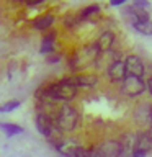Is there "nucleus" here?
Instances as JSON below:
<instances>
[{"label": "nucleus", "mask_w": 152, "mask_h": 157, "mask_svg": "<svg viewBox=\"0 0 152 157\" xmlns=\"http://www.w3.org/2000/svg\"><path fill=\"white\" fill-rule=\"evenodd\" d=\"M77 21H78V17L75 15V17H69V18L64 20V25H67L69 28H72V26H74V25H75Z\"/></svg>", "instance_id": "f3484780"}, {"label": "nucleus", "mask_w": 152, "mask_h": 157, "mask_svg": "<svg viewBox=\"0 0 152 157\" xmlns=\"http://www.w3.org/2000/svg\"><path fill=\"white\" fill-rule=\"evenodd\" d=\"M124 67H126L127 75H132V77H139V78H142V77H144V74H146L144 62L141 61L139 56H134V54H131V56L126 57Z\"/></svg>", "instance_id": "39448f33"}, {"label": "nucleus", "mask_w": 152, "mask_h": 157, "mask_svg": "<svg viewBox=\"0 0 152 157\" xmlns=\"http://www.w3.org/2000/svg\"><path fill=\"white\" fill-rule=\"evenodd\" d=\"M20 106V101L18 100H10L3 105H0V113H8V111H13Z\"/></svg>", "instance_id": "dca6fc26"}, {"label": "nucleus", "mask_w": 152, "mask_h": 157, "mask_svg": "<svg viewBox=\"0 0 152 157\" xmlns=\"http://www.w3.org/2000/svg\"><path fill=\"white\" fill-rule=\"evenodd\" d=\"M54 38H56V33H49L43 38V43H41V52L49 56V54L54 52Z\"/></svg>", "instance_id": "f8f14e48"}, {"label": "nucleus", "mask_w": 152, "mask_h": 157, "mask_svg": "<svg viewBox=\"0 0 152 157\" xmlns=\"http://www.w3.org/2000/svg\"><path fill=\"white\" fill-rule=\"evenodd\" d=\"M95 151H97V157H120L121 155L120 141H105Z\"/></svg>", "instance_id": "423d86ee"}, {"label": "nucleus", "mask_w": 152, "mask_h": 157, "mask_svg": "<svg viewBox=\"0 0 152 157\" xmlns=\"http://www.w3.org/2000/svg\"><path fill=\"white\" fill-rule=\"evenodd\" d=\"M0 129H2L7 136H17L23 132V128L18 124H13V123H2L0 124Z\"/></svg>", "instance_id": "2eb2a0df"}, {"label": "nucleus", "mask_w": 152, "mask_h": 157, "mask_svg": "<svg viewBox=\"0 0 152 157\" xmlns=\"http://www.w3.org/2000/svg\"><path fill=\"white\" fill-rule=\"evenodd\" d=\"M146 88H147V92L152 95V77L147 78V82H146Z\"/></svg>", "instance_id": "6ab92c4d"}, {"label": "nucleus", "mask_w": 152, "mask_h": 157, "mask_svg": "<svg viewBox=\"0 0 152 157\" xmlns=\"http://www.w3.org/2000/svg\"><path fill=\"white\" fill-rule=\"evenodd\" d=\"M59 61H61V57H59V56H48V62L49 64H57Z\"/></svg>", "instance_id": "a211bd4d"}, {"label": "nucleus", "mask_w": 152, "mask_h": 157, "mask_svg": "<svg viewBox=\"0 0 152 157\" xmlns=\"http://www.w3.org/2000/svg\"><path fill=\"white\" fill-rule=\"evenodd\" d=\"M147 90L146 88V82L139 77H132V75H126V78L121 82V92L123 95L129 97V98H136L141 97L142 93Z\"/></svg>", "instance_id": "7ed1b4c3"}, {"label": "nucleus", "mask_w": 152, "mask_h": 157, "mask_svg": "<svg viewBox=\"0 0 152 157\" xmlns=\"http://www.w3.org/2000/svg\"><path fill=\"white\" fill-rule=\"evenodd\" d=\"M123 3H124V0H113L111 2L113 7H118V5H123Z\"/></svg>", "instance_id": "aec40b11"}, {"label": "nucleus", "mask_w": 152, "mask_h": 157, "mask_svg": "<svg viewBox=\"0 0 152 157\" xmlns=\"http://www.w3.org/2000/svg\"><path fill=\"white\" fill-rule=\"evenodd\" d=\"M69 78L75 85V88H80V87L90 88V87H95L98 83V77L95 74H78V75H72Z\"/></svg>", "instance_id": "1a4fd4ad"}, {"label": "nucleus", "mask_w": 152, "mask_h": 157, "mask_svg": "<svg viewBox=\"0 0 152 157\" xmlns=\"http://www.w3.org/2000/svg\"><path fill=\"white\" fill-rule=\"evenodd\" d=\"M132 26L137 33L144 34V36H152V21L146 20V21H139V23H132Z\"/></svg>", "instance_id": "4468645a"}, {"label": "nucleus", "mask_w": 152, "mask_h": 157, "mask_svg": "<svg viewBox=\"0 0 152 157\" xmlns=\"http://www.w3.org/2000/svg\"><path fill=\"white\" fill-rule=\"evenodd\" d=\"M100 5H88V7H85L83 10H80V13L77 15L78 17V21H80V20H87V18H92V17H95V15H98L100 13Z\"/></svg>", "instance_id": "ddd939ff"}, {"label": "nucleus", "mask_w": 152, "mask_h": 157, "mask_svg": "<svg viewBox=\"0 0 152 157\" xmlns=\"http://www.w3.org/2000/svg\"><path fill=\"white\" fill-rule=\"evenodd\" d=\"M36 129L41 132L44 137H52L54 131H56V124H54V118L51 115L41 113L36 116Z\"/></svg>", "instance_id": "20e7f679"}, {"label": "nucleus", "mask_w": 152, "mask_h": 157, "mask_svg": "<svg viewBox=\"0 0 152 157\" xmlns=\"http://www.w3.org/2000/svg\"><path fill=\"white\" fill-rule=\"evenodd\" d=\"M77 90L78 88H75V85L70 82V78L64 77L61 80H57V82L51 83V85L38 90V97H41V100L48 101V103H52V101L69 103L77 97Z\"/></svg>", "instance_id": "f257e3e1"}, {"label": "nucleus", "mask_w": 152, "mask_h": 157, "mask_svg": "<svg viewBox=\"0 0 152 157\" xmlns=\"http://www.w3.org/2000/svg\"><path fill=\"white\" fill-rule=\"evenodd\" d=\"M78 111L69 103H64V105L56 111V116H54V124H56L57 131L62 132H72L75 131V128L78 126Z\"/></svg>", "instance_id": "f03ea898"}, {"label": "nucleus", "mask_w": 152, "mask_h": 157, "mask_svg": "<svg viewBox=\"0 0 152 157\" xmlns=\"http://www.w3.org/2000/svg\"><path fill=\"white\" fill-rule=\"evenodd\" d=\"M127 72H126V67H124V62L123 61H113L111 66L108 67V77H110L111 82H123L126 78Z\"/></svg>", "instance_id": "6e6552de"}, {"label": "nucleus", "mask_w": 152, "mask_h": 157, "mask_svg": "<svg viewBox=\"0 0 152 157\" xmlns=\"http://www.w3.org/2000/svg\"><path fill=\"white\" fill-rule=\"evenodd\" d=\"M134 118L139 124H150L152 126V105L150 103H141L134 111Z\"/></svg>", "instance_id": "9d476101"}, {"label": "nucleus", "mask_w": 152, "mask_h": 157, "mask_svg": "<svg viewBox=\"0 0 152 157\" xmlns=\"http://www.w3.org/2000/svg\"><path fill=\"white\" fill-rule=\"evenodd\" d=\"M115 39H116V36L113 31H103L93 44H95L98 52H108L113 48V44H115Z\"/></svg>", "instance_id": "0eeeda50"}, {"label": "nucleus", "mask_w": 152, "mask_h": 157, "mask_svg": "<svg viewBox=\"0 0 152 157\" xmlns=\"http://www.w3.org/2000/svg\"><path fill=\"white\" fill-rule=\"evenodd\" d=\"M146 134H147V137H149V139H150V142H152V126H150L149 129L146 131Z\"/></svg>", "instance_id": "412c9836"}, {"label": "nucleus", "mask_w": 152, "mask_h": 157, "mask_svg": "<svg viewBox=\"0 0 152 157\" xmlns=\"http://www.w3.org/2000/svg\"><path fill=\"white\" fill-rule=\"evenodd\" d=\"M54 18L52 15H41V17H38V18H34L33 20V28L34 29H38V31H46V29H49L54 25Z\"/></svg>", "instance_id": "9b49d317"}]
</instances>
